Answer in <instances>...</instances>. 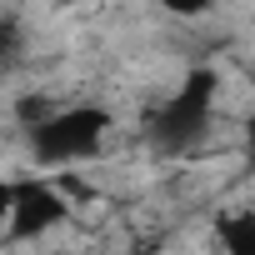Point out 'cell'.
Listing matches in <instances>:
<instances>
[{
	"instance_id": "obj_2",
	"label": "cell",
	"mask_w": 255,
	"mask_h": 255,
	"mask_svg": "<svg viewBox=\"0 0 255 255\" xmlns=\"http://www.w3.org/2000/svg\"><path fill=\"white\" fill-rule=\"evenodd\" d=\"M110 130H115L110 110H105V105L80 100V105H60L45 125H35V130L25 135V150H30V160H35L40 170L65 175V170L90 165V160L105 150Z\"/></svg>"
},
{
	"instance_id": "obj_3",
	"label": "cell",
	"mask_w": 255,
	"mask_h": 255,
	"mask_svg": "<svg viewBox=\"0 0 255 255\" xmlns=\"http://www.w3.org/2000/svg\"><path fill=\"white\" fill-rule=\"evenodd\" d=\"M70 225V195L60 180L45 175H20L15 180V200H10V240H45L50 230Z\"/></svg>"
},
{
	"instance_id": "obj_1",
	"label": "cell",
	"mask_w": 255,
	"mask_h": 255,
	"mask_svg": "<svg viewBox=\"0 0 255 255\" xmlns=\"http://www.w3.org/2000/svg\"><path fill=\"white\" fill-rule=\"evenodd\" d=\"M220 120V75L210 65H195L175 95H165L150 115H145V135H150V150L160 155H180V150H195L210 140Z\"/></svg>"
},
{
	"instance_id": "obj_5",
	"label": "cell",
	"mask_w": 255,
	"mask_h": 255,
	"mask_svg": "<svg viewBox=\"0 0 255 255\" xmlns=\"http://www.w3.org/2000/svg\"><path fill=\"white\" fill-rule=\"evenodd\" d=\"M155 5L170 15V20H210L220 10V0H155Z\"/></svg>"
},
{
	"instance_id": "obj_7",
	"label": "cell",
	"mask_w": 255,
	"mask_h": 255,
	"mask_svg": "<svg viewBox=\"0 0 255 255\" xmlns=\"http://www.w3.org/2000/svg\"><path fill=\"white\" fill-rule=\"evenodd\" d=\"M245 150H250V160H255V115L245 120Z\"/></svg>"
},
{
	"instance_id": "obj_4",
	"label": "cell",
	"mask_w": 255,
	"mask_h": 255,
	"mask_svg": "<svg viewBox=\"0 0 255 255\" xmlns=\"http://www.w3.org/2000/svg\"><path fill=\"white\" fill-rule=\"evenodd\" d=\"M220 255H255V205H230L215 215Z\"/></svg>"
},
{
	"instance_id": "obj_6",
	"label": "cell",
	"mask_w": 255,
	"mask_h": 255,
	"mask_svg": "<svg viewBox=\"0 0 255 255\" xmlns=\"http://www.w3.org/2000/svg\"><path fill=\"white\" fill-rule=\"evenodd\" d=\"M10 200H15V180H0V230L10 225Z\"/></svg>"
}]
</instances>
